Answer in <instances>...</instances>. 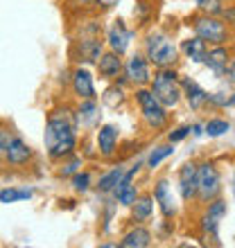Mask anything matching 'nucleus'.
Returning <instances> with one entry per match:
<instances>
[{
	"instance_id": "obj_33",
	"label": "nucleus",
	"mask_w": 235,
	"mask_h": 248,
	"mask_svg": "<svg viewBox=\"0 0 235 248\" xmlns=\"http://www.w3.org/2000/svg\"><path fill=\"white\" fill-rule=\"evenodd\" d=\"M208 104L210 106H217V108L231 106V95H226V93H210V95H208Z\"/></svg>"
},
{
	"instance_id": "obj_32",
	"label": "nucleus",
	"mask_w": 235,
	"mask_h": 248,
	"mask_svg": "<svg viewBox=\"0 0 235 248\" xmlns=\"http://www.w3.org/2000/svg\"><path fill=\"white\" fill-rule=\"evenodd\" d=\"M88 187H91V174L88 171H77L72 176V189L84 194V192H88Z\"/></svg>"
},
{
	"instance_id": "obj_19",
	"label": "nucleus",
	"mask_w": 235,
	"mask_h": 248,
	"mask_svg": "<svg viewBox=\"0 0 235 248\" xmlns=\"http://www.w3.org/2000/svg\"><path fill=\"white\" fill-rule=\"evenodd\" d=\"M151 244V232L145 226H136L129 232H124L120 248H147Z\"/></svg>"
},
{
	"instance_id": "obj_39",
	"label": "nucleus",
	"mask_w": 235,
	"mask_h": 248,
	"mask_svg": "<svg viewBox=\"0 0 235 248\" xmlns=\"http://www.w3.org/2000/svg\"><path fill=\"white\" fill-rule=\"evenodd\" d=\"M190 129H192V136H195V138H199V136H203V133H206V131H203V124H192Z\"/></svg>"
},
{
	"instance_id": "obj_25",
	"label": "nucleus",
	"mask_w": 235,
	"mask_h": 248,
	"mask_svg": "<svg viewBox=\"0 0 235 248\" xmlns=\"http://www.w3.org/2000/svg\"><path fill=\"white\" fill-rule=\"evenodd\" d=\"M25 199H32V189H18V187H5L0 189V203H18L25 201Z\"/></svg>"
},
{
	"instance_id": "obj_12",
	"label": "nucleus",
	"mask_w": 235,
	"mask_h": 248,
	"mask_svg": "<svg viewBox=\"0 0 235 248\" xmlns=\"http://www.w3.org/2000/svg\"><path fill=\"white\" fill-rule=\"evenodd\" d=\"M181 88H183V97H185V102H188V106L192 108V111H201L203 106L208 104V95H210V93L203 91L195 79L181 77Z\"/></svg>"
},
{
	"instance_id": "obj_41",
	"label": "nucleus",
	"mask_w": 235,
	"mask_h": 248,
	"mask_svg": "<svg viewBox=\"0 0 235 248\" xmlns=\"http://www.w3.org/2000/svg\"><path fill=\"white\" fill-rule=\"evenodd\" d=\"M233 196H235V181H233Z\"/></svg>"
},
{
	"instance_id": "obj_24",
	"label": "nucleus",
	"mask_w": 235,
	"mask_h": 248,
	"mask_svg": "<svg viewBox=\"0 0 235 248\" xmlns=\"http://www.w3.org/2000/svg\"><path fill=\"white\" fill-rule=\"evenodd\" d=\"M203 131H206L208 138H219V136H226V133H229L231 124L224 118H210L208 122L203 124Z\"/></svg>"
},
{
	"instance_id": "obj_21",
	"label": "nucleus",
	"mask_w": 235,
	"mask_h": 248,
	"mask_svg": "<svg viewBox=\"0 0 235 248\" xmlns=\"http://www.w3.org/2000/svg\"><path fill=\"white\" fill-rule=\"evenodd\" d=\"M77 124L82 126H93L95 120H98V102L95 99H82V104L77 106Z\"/></svg>"
},
{
	"instance_id": "obj_9",
	"label": "nucleus",
	"mask_w": 235,
	"mask_h": 248,
	"mask_svg": "<svg viewBox=\"0 0 235 248\" xmlns=\"http://www.w3.org/2000/svg\"><path fill=\"white\" fill-rule=\"evenodd\" d=\"M131 39H134V32L127 27V23H124L122 18L113 20L111 27H109V32H106V43H109V47H111L113 52L124 54L129 50Z\"/></svg>"
},
{
	"instance_id": "obj_17",
	"label": "nucleus",
	"mask_w": 235,
	"mask_h": 248,
	"mask_svg": "<svg viewBox=\"0 0 235 248\" xmlns=\"http://www.w3.org/2000/svg\"><path fill=\"white\" fill-rule=\"evenodd\" d=\"M5 158H7V163L16 165V167H18V165H25L32 160V147H30L20 136H16L14 142L9 144V149L5 151Z\"/></svg>"
},
{
	"instance_id": "obj_23",
	"label": "nucleus",
	"mask_w": 235,
	"mask_h": 248,
	"mask_svg": "<svg viewBox=\"0 0 235 248\" xmlns=\"http://www.w3.org/2000/svg\"><path fill=\"white\" fill-rule=\"evenodd\" d=\"M174 154V142H168V144H161L156 149L150 151V156H147V167L150 170H156L158 165L163 163L165 158H170Z\"/></svg>"
},
{
	"instance_id": "obj_26",
	"label": "nucleus",
	"mask_w": 235,
	"mask_h": 248,
	"mask_svg": "<svg viewBox=\"0 0 235 248\" xmlns=\"http://www.w3.org/2000/svg\"><path fill=\"white\" fill-rule=\"evenodd\" d=\"M124 99H127V95H124L122 91V86H109L104 91V95H102V102H104L106 106H111V108H118V106H122L124 104Z\"/></svg>"
},
{
	"instance_id": "obj_37",
	"label": "nucleus",
	"mask_w": 235,
	"mask_h": 248,
	"mask_svg": "<svg viewBox=\"0 0 235 248\" xmlns=\"http://www.w3.org/2000/svg\"><path fill=\"white\" fill-rule=\"evenodd\" d=\"M224 79H226L229 84H233V86H235V57H231L229 68H226V72H224Z\"/></svg>"
},
{
	"instance_id": "obj_16",
	"label": "nucleus",
	"mask_w": 235,
	"mask_h": 248,
	"mask_svg": "<svg viewBox=\"0 0 235 248\" xmlns=\"http://www.w3.org/2000/svg\"><path fill=\"white\" fill-rule=\"evenodd\" d=\"M229 61H231V52L226 50V47L224 46H213L208 50V54H206L203 63L215 72V77H224V72H226V68H229Z\"/></svg>"
},
{
	"instance_id": "obj_34",
	"label": "nucleus",
	"mask_w": 235,
	"mask_h": 248,
	"mask_svg": "<svg viewBox=\"0 0 235 248\" xmlns=\"http://www.w3.org/2000/svg\"><path fill=\"white\" fill-rule=\"evenodd\" d=\"M14 138H16V133H14V131H9L7 126H2V129H0V154H5V151L9 149V144L14 142Z\"/></svg>"
},
{
	"instance_id": "obj_2",
	"label": "nucleus",
	"mask_w": 235,
	"mask_h": 248,
	"mask_svg": "<svg viewBox=\"0 0 235 248\" xmlns=\"http://www.w3.org/2000/svg\"><path fill=\"white\" fill-rule=\"evenodd\" d=\"M145 57L154 68H174L179 47L165 32H150L145 36Z\"/></svg>"
},
{
	"instance_id": "obj_7",
	"label": "nucleus",
	"mask_w": 235,
	"mask_h": 248,
	"mask_svg": "<svg viewBox=\"0 0 235 248\" xmlns=\"http://www.w3.org/2000/svg\"><path fill=\"white\" fill-rule=\"evenodd\" d=\"M102 47L104 41L100 39V25H91L86 32H82V39L75 41V57L79 63H98Z\"/></svg>"
},
{
	"instance_id": "obj_6",
	"label": "nucleus",
	"mask_w": 235,
	"mask_h": 248,
	"mask_svg": "<svg viewBox=\"0 0 235 248\" xmlns=\"http://www.w3.org/2000/svg\"><path fill=\"white\" fill-rule=\"evenodd\" d=\"M219 194H222L219 170L210 160H203L201 165H197V201L206 205Z\"/></svg>"
},
{
	"instance_id": "obj_29",
	"label": "nucleus",
	"mask_w": 235,
	"mask_h": 248,
	"mask_svg": "<svg viewBox=\"0 0 235 248\" xmlns=\"http://www.w3.org/2000/svg\"><path fill=\"white\" fill-rule=\"evenodd\" d=\"M195 5H197V9H199L201 14H213V16H219L226 2H224V0H195Z\"/></svg>"
},
{
	"instance_id": "obj_10",
	"label": "nucleus",
	"mask_w": 235,
	"mask_h": 248,
	"mask_svg": "<svg viewBox=\"0 0 235 248\" xmlns=\"http://www.w3.org/2000/svg\"><path fill=\"white\" fill-rule=\"evenodd\" d=\"M154 201L158 203L161 208V215L165 219H174L176 215V199L172 194V187L168 183V178H158L156 185H154Z\"/></svg>"
},
{
	"instance_id": "obj_11",
	"label": "nucleus",
	"mask_w": 235,
	"mask_h": 248,
	"mask_svg": "<svg viewBox=\"0 0 235 248\" xmlns=\"http://www.w3.org/2000/svg\"><path fill=\"white\" fill-rule=\"evenodd\" d=\"M179 192L183 201H195L197 199V165L183 163L179 170Z\"/></svg>"
},
{
	"instance_id": "obj_3",
	"label": "nucleus",
	"mask_w": 235,
	"mask_h": 248,
	"mask_svg": "<svg viewBox=\"0 0 235 248\" xmlns=\"http://www.w3.org/2000/svg\"><path fill=\"white\" fill-rule=\"evenodd\" d=\"M150 88H151V93L161 99V104H163L165 108H174L183 97L181 75H179L174 68H156Z\"/></svg>"
},
{
	"instance_id": "obj_1",
	"label": "nucleus",
	"mask_w": 235,
	"mask_h": 248,
	"mask_svg": "<svg viewBox=\"0 0 235 248\" xmlns=\"http://www.w3.org/2000/svg\"><path fill=\"white\" fill-rule=\"evenodd\" d=\"M77 115L70 108H57L48 115L46 131H43V142L46 151L52 160H66L75 154L77 147Z\"/></svg>"
},
{
	"instance_id": "obj_28",
	"label": "nucleus",
	"mask_w": 235,
	"mask_h": 248,
	"mask_svg": "<svg viewBox=\"0 0 235 248\" xmlns=\"http://www.w3.org/2000/svg\"><path fill=\"white\" fill-rule=\"evenodd\" d=\"M219 221H222V219H217V217L208 215V212H203V215H201V221H199V226H201V232L206 237H213V239H215V237H217V230H219Z\"/></svg>"
},
{
	"instance_id": "obj_5",
	"label": "nucleus",
	"mask_w": 235,
	"mask_h": 248,
	"mask_svg": "<svg viewBox=\"0 0 235 248\" xmlns=\"http://www.w3.org/2000/svg\"><path fill=\"white\" fill-rule=\"evenodd\" d=\"M192 30L197 36H201L208 46H224L231 39V30L222 16L213 14H199L192 18Z\"/></svg>"
},
{
	"instance_id": "obj_31",
	"label": "nucleus",
	"mask_w": 235,
	"mask_h": 248,
	"mask_svg": "<svg viewBox=\"0 0 235 248\" xmlns=\"http://www.w3.org/2000/svg\"><path fill=\"white\" fill-rule=\"evenodd\" d=\"M79 167H82V158L72 154V156H68V160L64 163V167L59 170V176H70L72 178L79 171Z\"/></svg>"
},
{
	"instance_id": "obj_35",
	"label": "nucleus",
	"mask_w": 235,
	"mask_h": 248,
	"mask_svg": "<svg viewBox=\"0 0 235 248\" xmlns=\"http://www.w3.org/2000/svg\"><path fill=\"white\" fill-rule=\"evenodd\" d=\"M190 133H192L190 126H179V129H174V131L168 133V142H181V140H185Z\"/></svg>"
},
{
	"instance_id": "obj_20",
	"label": "nucleus",
	"mask_w": 235,
	"mask_h": 248,
	"mask_svg": "<svg viewBox=\"0 0 235 248\" xmlns=\"http://www.w3.org/2000/svg\"><path fill=\"white\" fill-rule=\"evenodd\" d=\"M154 194H143V196H138L136 203L131 205V217H134V221L138 223H143L147 221L151 215H154Z\"/></svg>"
},
{
	"instance_id": "obj_22",
	"label": "nucleus",
	"mask_w": 235,
	"mask_h": 248,
	"mask_svg": "<svg viewBox=\"0 0 235 248\" xmlns=\"http://www.w3.org/2000/svg\"><path fill=\"white\" fill-rule=\"evenodd\" d=\"M122 176H124V167H113L111 171H106L104 176H100V181H98V192H102V194H109V192H113V189L118 187V183L122 181Z\"/></svg>"
},
{
	"instance_id": "obj_18",
	"label": "nucleus",
	"mask_w": 235,
	"mask_h": 248,
	"mask_svg": "<svg viewBox=\"0 0 235 248\" xmlns=\"http://www.w3.org/2000/svg\"><path fill=\"white\" fill-rule=\"evenodd\" d=\"M190 61H195V63H203L206 59V54H208V43L201 39V36H190V39L181 41V47H179Z\"/></svg>"
},
{
	"instance_id": "obj_14",
	"label": "nucleus",
	"mask_w": 235,
	"mask_h": 248,
	"mask_svg": "<svg viewBox=\"0 0 235 248\" xmlns=\"http://www.w3.org/2000/svg\"><path fill=\"white\" fill-rule=\"evenodd\" d=\"M72 93L77 95L79 99H95V86H93V77L86 68H77L72 72Z\"/></svg>"
},
{
	"instance_id": "obj_8",
	"label": "nucleus",
	"mask_w": 235,
	"mask_h": 248,
	"mask_svg": "<svg viewBox=\"0 0 235 248\" xmlns=\"http://www.w3.org/2000/svg\"><path fill=\"white\" fill-rule=\"evenodd\" d=\"M150 61L145 54H131L127 63H124V77L129 79V84H134L136 88L151 84V72H150Z\"/></svg>"
},
{
	"instance_id": "obj_38",
	"label": "nucleus",
	"mask_w": 235,
	"mask_h": 248,
	"mask_svg": "<svg viewBox=\"0 0 235 248\" xmlns=\"http://www.w3.org/2000/svg\"><path fill=\"white\" fill-rule=\"evenodd\" d=\"M120 0H95L93 5H98L100 9H111V7H116Z\"/></svg>"
},
{
	"instance_id": "obj_4",
	"label": "nucleus",
	"mask_w": 235,
	"mask_h": 248,
	"mask_svg": "<svg viewBox=\"0 0 235 248\" xmlns=\"http://www.w3.org/2000/svg\"><path fill=\"white\" fill-rule=\"evenodd\" d=\"M136 102H138V108H140V120L147 124V129L161 131L168 126V120H170L168 108L151 93V88H147V86L136 88Z\"/></svg>"
},
{
	"instance_id": "obj_36",
	"label": "nucleus",
	"mask_w": 235,
	"mask_h": 248,
	"mask_svg": "<svg viewBox=\"0 0 235 248\" xmlns=\"http://www.w3.org/2000/svg\"><path fill=\"white\" fill-rule=\"evenodd\" d=\"M219 16L226 20V25H235V5H224Z\"/></svg>"
},
{
	"instance_id": "obj_13",
	"label": "nucleus",
	"mask_w": 235,
	"mask_h": 248,
	"mask_svg": "<svg viewBox=\"0 0 235 248\" xmlns=\"http://www.w3.org/2000/svg\"><path fill=\"white\" fill-rule=\"evenodd\" d=\"M122 54H118V52H113V50H109V52H102V57L98 59V72H100V77L102 79H116V77H120V72L124 70V63H122V59H120Z\"/></svg>"
},
{
	"instance_id": "obj_15",
	"label": "nucleus",
	"mask_w": 235,
	"mask_h": 248,
	"mask_svg": "<svg viewBox=\"0 0 235 248\" xmlns=\"http://www.w3.org/2000/svg\"><path fill=\"white\" fill-rule=\"evenodd\" d=\"M118 129L113 124H102L98 129V151L100 156L104 158H111L118 149Z\"/></svg>"
},
{
	"instance_id": "obj_30",
	"label": "nucleus",
	"mask_w": 235,
	"mask_h": 248,
	"mask_svg": "<svg viewBox=\"0 0 235 248\" xmlns=\"http://www.w3.org/2000/svg\"><path fill=\"white\" fill-rule=\"evenodd\" d=\"M206 212L208 215H213V217H217V219H224L226 217V212H229V205H226V201L224 199H213L210 203H206Z\"/></svg>"
},
{
	"instance_id": "obj_27",
	"label": "nucleus",
	"mask_w": 235,
	"mask_h": 248,
	"mask_svg": "<svg viewBox=\"0 0 235 248\" xmlns=\"http://www.w3.org/2000/svg\"><path fill=\"white\" fill-rule=\"evenodd\" d=\"M113 194H116V201L120 203V205H124V208H131V205L136 203V199L140 196V194H138V189H136V185H134V183L127 185V187L116 189Z\"/></svg>"
},
{
	"instance_id": "obj_40",
	"label": "nucleus",
	"mask_w": 235,
	"mask_h": 248,
	"mask_svg": "<svg viewBox=\"0 0 235 248\" xmlns=\"http://www.w3.org/2000/svg\"><path fill=\"white\" fill-rule=\"evenodd\" d=\"M231 106H235V91H233V95H231Z\"/></svg>"
}]
</instances>
